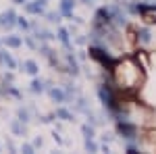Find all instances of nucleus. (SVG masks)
I'll list each match as a JSON object with an SVG mask.
<instances>
[{
	"instance_id": "nucleus-1",
	"label": "nucleus",
	"mask_w": 156,
	"mask_h": 154,
	"mask_svg": "<svg viewBox=\"0 0 156 154\" xmlns=\"http://www.w3.org/2000/svg\"><path fill=\"white\" fill-rule=\"evenodd\" d=\"M90 52H92V56H94L96 60H100L104 67H108V69H115V65H117V63H115L112 59H108L106 54H102V50H98V48H92Z\"/></svg>"
},
{
	"instance_id": "nucleus-2",
	"label": "nucleus",
	"mask_w": 156,
	"mask_h": 154,
	"mask_svg": "<svg viewBox=\"0 0 156 154\" xmlns=\"http://www.w3.org/2000/svg\"><path fill=\"white\" fill-rule=\"evenodd\" d=\"M137 11L144 15L146 23H156V9H150V6H137Z\"/></svg>"
},
{
	"instance_id": "nucleus-3",
	"label": "nucleus",
	"mask_w": 156,
	"mask_h": 154,
	"mask_svg": "<svg viewBox=\"0 0 156 154\" xmlns=\"http://www.w3.org/2000/svg\"><path fill=\"white\" fill-rule=\"evenodd\" d=\"M119 131L125 135V138H135V129H133L131 125H127V123H121V125H119Z\"/></svg>"
},
{
	"instance_id": "nucleus-4",
	"label": "nucleus",
	"mask_w": 156,
	"mask_h": 154,
	"mask_svg": "<svg viewBox=\"0 0 156 154\" xmlns=\"http://www.w3.org/2000/svg\"><path fill=\"white\" fill-rule=\"evenodd\" d=\"M12 19H15V15H12L11 11L4 13V15H0V25H6V27H9V25H12Z\"/></svg>"
},
{
	"instance_id": "nucleus-5",
	"label": "nucleus",
	"mask_w": 156,
	"mask_h": 154,
	"mask_svg": "<svg viewBox=\"0 0 156 154\" xmlns=\"http://www.w3.org/2000/svg\"><path fill=\"white\" fill-rule=\"evenodd\" d=\"M25 69H27V73H37V65L34 60H27L25 63Z\"/></svg>"
},
{
	"instance_id": "nucleus-6",
	"label": "nucleus",
	"mask_w": 156,
	"mask_h": 154,
	"mask_svg": "<svg viewBox=\"0 0 156 154\" xmlns=\"http://www.w3.org/2000/svg\"><path fill=\"white\" fill-rule=\"evenodd\" d=\"M71 2L73 0H62V13H65V15L71 13Z\"/></svg>"
},
{
	"instance_id": "nucleus-7",
	"label": "nucleus",
	"mask_w": 156,
	"mask_h": 154,
	"mask_svg": "<svg viewBox=\"0 0 156 154\" xmlns=\"http://www.w3.org/2000/svg\"><path fill=\"white\" fill-rule=\"evenodd\" d=\"M6 44L12 46V48H17L19 44H21V40H19V38H6Z\"/></svg>"
},
{
	"instance_id": "nucleus-8",
	"label": "nucleus",
	"mask_w": 156,
	"mask_h": 154,
	"mask_svg": "<svg viewBox=\"0 0 156 154\" xmlns=\"http://www.w3.org/2000/svg\"><path fill=\"white\" fill-rule=\"evenodd\" d=\"M140 40H142V42H150V31L142 29V31H140Z\"/></svg>"
},
{
	"instance_id": "nucleus-9",
	"label": "nucleus",
	"mask_w": 156,
	"mask_h": 154,
	"mask_svg": "<svg viewBox=\"0 0 156 154\" xmlns=\"http://www.w3.org/2000/svg\"><path fill=\"white\" fill-rule=\"evenodd\" d=\"M60 40H62V44H65V46H69V36H67V31H65V29H60Z\"/></svg>"
},
{
	"instance_id": "nucleus-10",
	"label": "nucleus",
	"mask_w": 156,
	"mask_h": 154,
	"mask_svg": "<svg viewBox=\"0 0 156 154\" xmlns=\"http://www.w3.org/2000/svg\"><path fill=\"white\" fill-rule=\"evenodd\" d=\"M50 96H52L54 100H62V94H60L58 90H52V92H50Z\"/></svg>"
},
{
	"instance_id": "nucleus-11",
	"label": "nucleus",
	"mask_w": 156,
	"mask_h": 154,
	"mask_svg": "<svg viewBox=\"0 0 156 154\" xmlns=\"http://www.w3.org/2000/svg\"><path fill=\"white\" fill-rule=\"evenodd\" d=\"M31 85H34V88H31L34 92H42V81H34Z\"/></svg>"
},
{
	"instance_id": "nucleus-12",
	"label": "nucleus",
	"mask_w": 156,
	"mask_h": 154,
	"mask_svg": "<svg viewBox=\"0 0 156 154\" xmlns=\"http://www.w3.org/2000/svg\"><path fill=\"white\" fill-rule=\"evenodd\" d=\"M58 117H62V119H69V113H67V110H58Z\"/></svg>"
},
{
	"instance_id": "nucleus-13",
	"label": "nucleus",
	"mask_w": 156,
	"mask_h": 154,
	"mask_svg": "<svg viewBox=\"0 0 156 154\" xmlns=\"http://www.w3.org/2000/svg\"><path fill=\"white\" fill-rule=\"evenodd\" d=\"M15 2H17V4H23V2H25V0H15Z\"/></svg>"
}]
</instances>
